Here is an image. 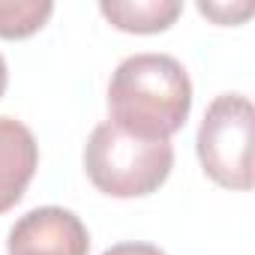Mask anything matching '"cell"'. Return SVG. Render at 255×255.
Listing matches in <instances>:
<instances>
[{"label":"cell","mask_w":255,"mask_h":255,"mask_svg":"<svg viewBox=\"0 0 255 255\" xmlns=\"http://www.w3.org/2000/svg\"><path fill=\"white\" fill-rule=\"evenodd\" d=\"M6 84H9V66H6V57L0 54V99L6 93Z\"/></svg>","instance_id":"cell-10"},{"label":"cell","mask_w":255,"mask_h":255,"mask_svg":"<svg viewBox=\"0 0 255 255\" xmlns=\"http://www.w3.org/2000/svg\"><path fill=\"white\" fill-rule=\"evenodd\" d=\"M39 168V144L30 126L0 114V213L12 210Z\"/></svg>","instance_id":"cell-5"},{"label":"cell","mask_w":255,"mask_h":255,"mask_svg":"<svg viewBox=\"0 0 255 255\" xmlns=\"http://www.w3.org/2000/svg\"><path fill=\"white\" fill-rule=\"evenodd\" d=\"M99 15L114 30L150 36L168 30L183 15V3L180 0H102Z\"/></svg>","instance_id":"cell-6"},{"label":"cell","mask_w":255,"mask_h":255,"mask_svg":"<svg viewBox=\"0 0 255 255\" xmlns=\"http://www.w3.org/2000/svg\"><path fill=\"white\" fill-rule=\"evenodd\" d=\"M54 15L51 0H0V39H27Z\"/></svg>","instance_id":"cell-7"},{"label":"cell","mask_w":255,"mask_h":255,"mask_svg":"<svg viewBox=\"0 0 255 255\" xmlns=\"http://www.w3.org/2000/svg\"><path fill=\"white\" fill-rule=\"evenodd\" d=\"M198 12L219 27H231L243 24L255 12V3H249V0H243V3H198Z\"/></svg>","instance_id":"cell-8"},{"label":"cell","mask_w":255,"mask_h":255,"mask_svg":"<svg viewBox=\"0 0 255 255\" xmlns=\"http://www.w3.org/2000/svg\"><path fill=\"white\" fill-rule=\"evenodd\" d=\"M90 231L78 213L45 204L15 219L6 237V255H87Z\"/></svg>","instance_id":"cell-4"},{"label":"cell","mask_w":255,"mask_h":255,"mask_svg":"<svg viewBox=\"0 0 255 255\" xmlns=\"http://www.w3.org/2000/svg\"><path fill=\"white\" fill-rule=\"evenodd\" d=\"M108 120L147 141H171L192 111V81L171 54L141 51L117 63L105 90Z\"/></svg>","instance_id":"cell-1"},{"label":"cell","mask_w":255,"mask_h":255,"mask_svg":"<svg viewBox=\"0 0 255 255\" xmlns=\"http://www.w3.org/2000/svg\"><path fill=\"white\" fill-rule=\"evenodd\" d=\"M102 255H168V252L153 243H144V240H123V243L108 246Z\"/></svg>","instance_id":"cell-9"},{"label":"cell","mask_w":255,"mask_h":255,"mask_svg":"<svg viewBox=\"0 0 255 255\" xmlns=\"http://www.w3.org/2000/svg\"><path fill=\"white\" fill-rule=\"evenodd\" d=\"M252 129H255V111L249 96L243 93L213 96L198 123L195 153L201 171L216 186L231 192L252 189Z\"/></svg>","instance_id":"cell-3"},{"label":"cell","mask_w":255,"mask_h":255,"mask_svg":"<svg viewBox=\"0 0 255 255\" xmlns=\"http://www.w3.org/2000/svg\"><path fill=\"white\" fill-rule=\"evenodd\" d=\"M87 180L108 198H144L153 195L174 168L171 141H147L102 120L81 153Z\"/></svg>","instance_id":"cell-2"}]
</instances>
